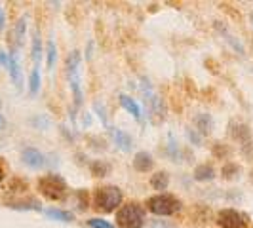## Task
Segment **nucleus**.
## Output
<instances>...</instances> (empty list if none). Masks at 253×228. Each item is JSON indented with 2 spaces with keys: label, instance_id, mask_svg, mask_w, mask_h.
Returning <instances> with one entry per match:
<instances>
[{
  "label": "nucleus",
  "instance_id": "nucleus-1",
  "mask_svg": "<svg viewBox=\"0 0 253 228\" xmlns=\"http://www.w3.org/2000/svg\"><path fill=\"white\" fill-rule=\"evenodd\" d=\"M38 190L51 202H61L67 196V183L59 175H46L38 179Z\"/></svg>",
  "mask_w": 253,
  "mask_h": 228
},
{
  "label": "nucleus",
  "instance_id": "nucleus-2",
  "mask_svg": "<svg viewBox=\"0 0 253 228\" xmlns=\"http://www.w3.org/2000/svg\"><path fill=\"white\" fill-rule=\"evenodd\" d=\"M122 202V192L118 187H99L95 190V209L103 213H111Z\"/></svg>",
  "mask_w": 253,
  "mask_h": 228
},
{
  "label": "nucleus",
  "instance_id": "nucleus-3",
  "mask_svg": "<svg viewBox=\"0 0 253 228\" xmlns=\"http://www.w3.org/2000/svg\"><path fill=\"white\" fill-rule=\"evenodd\" d=\"M116 225L120 228L143 227V207L139 203H126L116 213Z\"/></svg>",
  "mask_w": 253,
  "mask_h": 228
},
{
  "label": "nucleus",
  "instance_id": "nucleus-4",
  "mask_svg": "<svg viewBox=\"0 0 253 228\" xmlns=\"http://www.w3.org/2000/svg\"><path fill=\"white\" fill-rule=\"evenodd\" d=\"M67 75H69V84L73 89L75 105L82 103V88H80V51H71L67 57Z\"/></svg>",
  "mask_w": 253,
  "mask_h": 228
},
{
  "label": "nucleus",
  "instance_id": "nucleus-5",
  "mask_svg": "<svg viewBox=\"0 0 253 228\" xmlns=\"http://www.w3.org/2000/svg\"><path fill=\"white\" fill-rule=\"evenodd\" d=\"M149 211H152L154 215H173V213H177L179 209H181V202H179L177 198H173V196H169V194H158V196H152L149 198Z\"/></svg>",
  "mask_w": 253,
  "mask_h": 228
},
{
  "label": "nucleus",
  "instance_id": "nucleus-6",
  "mask_svg": "<svg viewBox=\"0 0 253 228\" xmlns=\"http://www.w3.org/2000/svg\"><path fill=\"white\" fill-rule=\"evenodd\" d=\"M217 225L221 228H246L248 217L242 215L236 209H223L217 215Z\"/></svg>",
  "mask_w": 253,
  "mask_h": 228
},
{
  "label": "nucleus",
  "instance_id": "nucleus-7",
  "mask_svg": "<svg viewBox=\"0 0 253 228\" xmlns=\"http://www.w3.org/2000/svg\"><path fill=\"white\" fill-rule=\"evenodd\" d=\"M21 160L31 169H40V167L46 165V156L40 151H37V149H25L23 154H21Z\"/></svg>",
  "mask_w": 253,
  "mask_h": 228
},
{
  "label": "nucleus",
  "instance_id": "nucleus-8",
  "mask_svg": "<svg viewBox=\"0 0 253 228\" xmlns=\"http://www.w3.org/2000/svg\"><path fill=\"white\" fill-rule=\"evenodd\" d=\"M109 133H111V137H113V141L122 149V151H131V147H133V141H131V137L127 135V133H124L122 129H118V127H109Z\"/></svg>",
  "mask_w": 253,
  "mask_h": 228
},
{
  "label": "nucleus",
  "instance_id": "nucleus-9",
  "mask_svg": "<svg viewBox=\"0 0 253 228\" xmlns=\"http://www.w3.org/2000/svg\"><path fill=\"white\" fill-rule=\"evenodd\" d=\"M215 29H217V31H219V33H221V35H223V38L227 40L228 44L232 46V50H234V51H238L240 55H246V50H244V46H242V42H240V40H238V38H236V37H234V35H232L230 31H228L227 27H225V25H221V21H217V23H215Z\"/></svg>",
  "mask_w": 253,
  "mask_h": 228
},
{
  "label": "nucleus",
  "instance_id": "nucleus-10",
  "mask_svg": "<svg viewBox=\"0 0 253 228\" xmlns=\"http://www.w3.org/2000/svg\"><path fill=\"white\" fill-rule=\"evenodd\" d=\"M152 165H154V160H152V156L149 152L141 151L135 154V158H133V167L139 171V173H147V171H151Z\"/></svg>",
  "mask_w": 253,
  "mask_h": 228
},
{
  "label": "nucleus",
  "instance_id": "nucleus-11",
  "mask_svg": "<svg viewBox=\"0 0 253 228\" xmlns=\"http://www.w3.org/2000/svg\"><path fill=\"white\" fill-rule=\"evenodd\" d=\"M194 126H196V129H198L202 135H208V133H211V129H213V118L206 113L196 114Z\"/></svg>",
  "mask_w": 253,
  "mask_h": 228
},
{
  "label": "nucleus",
  "instance_id": "nucleus-12",
  "mask_svg": "<svg viewBox=\"0 0 253 228\" xmlns=\"http://www.w3.org/2000/svg\"><path fill=\"white\" fill-rule=\"evenodd\" d=\"M8 71H10V76H12L13 84L17 88H23V76H21V69H19V63H17V57L15 53H10V61H8Z\"/></svg>",
  "mask_w": 253,
  "mask_h": 228
},
{
  "label": "nucleus",
  "instance_id": "nucleus-13",
  "mask_svg": "<svg viewBox=\"0 0 253 228\" xmlns=\"http://www.w3.org/2000/svg\"><path fill=\"white\" fill-rule=\"evenodd\" d=\"M250 127L246 124H230V137L234 141H240V143H248L250 141Z\"/></svg>",
  "mask_w": 253,
  "mask_h": 228
},
{
  "label": "nucleus",
  "instance_id": "nucleus-14",
  "mask_svg": "<svg viewBox=\"0 0 253 228\" xmlns=\"http://www.w3.org/2000/svg\"><path fill=\"white\" fill-rule=\"evenodd\" d=\"M215 177V167L211 164H200L194 169V179L196 181H211Z\"/></svg>",
  "mask_w": 253,
  "mask_h": 228
},
{
  "label": "nucleus",
  "instance_id": "nucleus-15",
  "mask_svg": "<svg viewBox=\"0 0 253 228\" xmlns=\"http://www.w3.org/2000/svg\"><path fill=\"white\" fill-rule=\"evenodd\" d=\"M120 105H122V107H124V109L127 111V113H129L131 116H133V118H135V120H139V118H141L139 105L133 101L129 95H124V93H122V95H120Z\"/></svg>",
  "mask_w": 253,
  "mask_h": 228
},
{
  "label": "nucleus",
  "instance_id": "nucleus-16",
  "mask_svg": "<svg viewBox=\"0 0 253 228\" xmlns=\"http://www.w3.org/2000/svg\"><path fill=\"white\" fill-rule=\"evenodd\" d=\"M169 185V175L166 171H158L151 177V187L154 190H166Z\"/></svg>",
  "mask_w": 253,
  "mask_h": 228
},
{
  "label": "nucleus",
  "instance_id": "nucleus-17",
  "mask_svg": "<svg viewBox=\"0 0 253 228\" xmlns=\"http://www.w3.org/2000/svg\"><path fill=\"white\" fill-rule=\"evenodd\" d=\"M240 175V165L238 164H225L223 165V169H221V177L225 179V181H232V179H236Z\"/></svg>",
  "mask_w": 253,
  "mask_h": 228
},
{
  "label": "nucleus",
  "instance_id": "nucleus-18",
  "mask_svg": "<svg viewBox=\"0 0 253 228\" xmlns=\"http://www.w3.org/2000/svg\"><path fill=\"white\" fill-rule=\"evenodd\" d=\"M8 207L12 209H35V211H40V203L37 200H27V202H8Z\"/></svg>",
  "mask_w": 253,
  "mask_h": 228
},
{
  "label": "nucleus",
  "instance_id": "nucleus-19",
  "mask_svg": "<svg viewBox=\"0 0 253 228\" xmlns=\"http://www.w3.org/2000/svg\"><path fill=\"white\" fill-rule=\"evenodd\" d=\"M109 171H111V165L107 162L97 160L91 164V175H95V177H105V175H109Z\"/></svg>",
  "mask_w": 253,
  "mask_h": 228
},
{
  "label": "nucleus",
  "instance_id": "nucleus-20",
  "mask_svg": "<svg viewBox=\"0 0 253 228\" xmlns=\"http://www.w3.org/2000/svg\"><path fill=\"white\" fill-rule=\"evenodd\" d=\"M38 89H40V71H38V67H35V69L31 71V80H29V91H31V95H37Z\"/></svg>",
  "mask_w": 253,
  "mask_h": 228
},
{
  "label": "nucleus",
  "instance_id": "nucleus-21",
  "mask_svg": "<svg viewBox=\"0 0 253 228\" xmlns=\"http://www.w3.org/2000/svg\"><path fill=\"white\" fill-rule=\"evenodd\" d=\"M46 215L50 217V219H55V221H63V223H71L73 221V213L61 211V209H48Z\"/></svg>",
  "mask_w": 253,
  "mask_h": 228
},
{
  "label": "nucleus",
  "instance_id": "nucleus-22",
  "mask_svg": "<svg viewBox=\"0 0 253 228\" xmlns=\"http://www.w3.org/2000/svg\"><path fill=\"white\" fill-rule=\"evenodd\" d=\"M25 31H27V19L25 17H21V19L15 23V42H17V46H21V44H23Z\"/></svg>",
  "mask_w": 253,
  "mask_h": 228
},
{
  "label": "nucleus",
  "instance_id": "nucleus-23",
  "mask_svg": "<svg viewBox=\"0 0 253 228\" xmlns=\"http://www.w3.org/2000/svg\"><path fill=\"white\" fill-rule=\"evenodd\" d=\"M40 55H42V44H40L38 33H35V37H33V61H35L37 67L40 63Z\"/></svg>",
  "mask_w": 253,
  "mask_h": 228
},
{
  "label": "nucleus",
  "instance_id": "nucleus-24",
  "mask_svg": "<svg viewBox=\"0 0 253 228\" xmlns=\"http://www.w3.org/2000/svg\"><path fill=\"white\" fill-rule=\"evenodd\" d=\"M213 156H215V158H221V160H223V158L227 160L228 156H230V149H228L227 145H223V143H215V145H213Z\"/></svg>",
  "mask_w": 253,
  "mask_h": 228
},
{
  "label": "nucleus",
  "instance_id": "nucleus-25",
  "mask_svg": "<svg viewBox=\"0 0 253 228\" xmlns=\"http://www.w3.org/2000/svg\"><path fill=\"white\" fill-rule=\"evenodd\" d=\"M55 59H57V48H55V42L50 40L48 42V69H53L55 67Z\"/></svg>",
  "mask_w": 253,
  "mask_h": 228
},
{
  "label": "nucleus",
  "instance_id": "nucleus-26",
  "mask_svg": "<svg viewBox=\"0 0 253 228\" xmlns=\"http://www.w3.org/2000/svg\"><path fill=\"white\" fill-rule=\"evenodd\" d=\"M88 225L91 228H114L109 221H105V219H89Z\"/></svg>",
  "mask_w": 253,
  "mask_h": 228
},
{
  "label": "nucleus",
  "instance_id": "nucleus-27",
  "mask_svg": "<svg viewBox=\"0 0 253 228\" xmlns=\"http://www.w3.org/2000/svg\"><path fill=\"white\" fill-rule=\"evenodd\" d=\"M8 190H12V192H23V190H27V183L21 181V179H12L10 189Z\"/></svg>",
  "mask_w": 253,
  "mask_h": 228
},
{
  "label": "nucleus",
  "instance_id": "nucleus-28",
  "mask_svg": "<svg viewBox=\"0 0 253 228\" xmlns=\"http://www.w3.org/2000/svg\"><path fill=\"white\" fill-rule=\"evenodd\" d=\"M78 198H80V205H78V207H80V209H86V207H88V194H86L84 190H80V192H78Z\"/></svg>",
  "mask_w": 253,
  "mask_h": 228
},
{
  "label": "nucleus",
  "instance_id": "nucleus-29",
  "mask_svg": "<svg viewBox=\"0 0 253 228\" xmlns=\"http://www.w3.org/2000/svg\"><path fill=\"white\" fill-rule=\"evenodd\" d=\"M8 61H10V55L4 50H0V65H4V67L8 69Z\"/></svg>",
  "mask_w": 253,
  "mask_h": 228
},
{
  "label": "nucleus",
  "instance_id": "nucleus-30",
  "mask_svg": "<svg viewBox=\"0 0 253 228\" xmlns=\"http://www.w3.org/2000/svg\"><path fill=\"white\" fill-rule=\"evenodd\" d=\"M6 27V13H4V10H2V6H0V31Z\"/></svg>",
  "mask_w": 253,
  "mask_h": 228
},
{
  "label": "nucleus",
  "instance_id": "nucleus-31",
  "mask_svg": "<svg viewBox=\"0 0 253 228\" xmlns=\"http://www.w3.org/2000/svg\"><path fill=\"white\" fill-rule=\"evenodd\" d=\"M187 135H189V139L190 141H194V143H196V145H200V137H198V135H196V133H194V131H187Z\"/></svg>",
  "mask_w": 253,
  "mask_h": 228
},
{
  "label": "nucleus",
  "instance_id": "nucleus-32",
  "mask_svg": "<svg viewBox=\"0 0 253 228\" xmlns=\"http://www.w3.org/2000/svg\"><path fill=\"white\" fill-rule=\"evenodd\" d=\"M4 126H6V122H4V116H2V114H0V131H2V129H4Z\"/></svg>",
  "mask_w": 253,
  "mask_h": 228
},
{
  "label": "nucleus",
  "instance_id": "nucleus-33",
  "mask_svg": "<svg viewBox=\"0 0 253 228\" xmlns=\"http://www.w3.org/2000/svg\"><path fill=\"white\" fill-rule=\"evenodd\" d=\"M2 179H4V171L0 169V183H2Z\"/></svg>",
  "mask_w": 253,
  "mask_h": 228
},
{
  "label": "nucleus",
  "instance_id": "nucleus-34",
  "mask_svg": "<svg viewBox=\"0 0 253 228\" xmlns=\"http://www.w3.org/2000/svg\"><path fill=\"white\" fill-rule=\"evenodd\" d=\"M250 179H252V183H253V169H252V173H250Z\"/></svg>",
  "mask_w": 253,
  "mask_h": 228
},
{
  "label": "nucleus",
  "instance_id": "nucleus-35",
  "mask_svg": "<svg viewBox=\"0 0 253 228\" xmlns=\"http://www.w3.org/2000/svg\"><path fill=\"white\" fill-rule=\"evenodd\" d=\"M252 23H253V13H252Z\"/></svg>",
  "mask_w": 253,
  "mask_h": 228
}]
</instances>
